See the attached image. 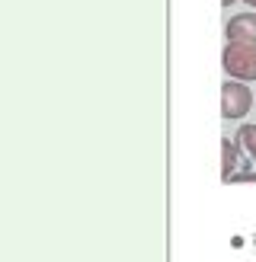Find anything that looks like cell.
Returning <instances> with one entry per match:
<instances>
[{
	"instance_id": "obj_2",
	"label": "cell",
	"mask_w": 256,
	"mask_h": 262,
	"mask_svg": "<svg viewBox=\"0 0 256 262\" xmlns=\"http://www.w3.org/2000/svg\"><path fill=\"white\" fill-rule=\"evenodd\" d=\"M253 106V93L247 90V83L240 80H227L221 86V115L224 119H243Z\"/></svg>"
},
{
	"instance_id": "obj_7",
	"label": "cell",
	"mask_w": 256,
	"mask_h": 262,
	"mask_svg": "<svg viewBox=\"0 0 256 262\" xmlns=\"http://www.w3.org/2000/svg\"><path fill=\"white\" fill-rule=\"evenodd\" d=\"M221 4H224V7H234V4H237V0H221Z\"/></svg>"
},
{
	"instance_id": "obj_8",
	"label": "cell",
	"mask_w": 256,
	"mask_h": 262,
	"mask_svg": "<svg viewBox=\"0 0 256 262\" xmlns=\"http://www.w3.org/2000/svg\"><path fill=\"white\" fill-rule=\"evenodd\" d=\"M247 4H250V7H253V13H256V0H247Z\"/></svg>"
},
{
	"instance_id": "obj_6",
	"label": "cell",
	"mask_w": 256,
	"mask_h": 262,
	"mask_svg": "<svg viewBox=\"0 0 256 262\" xmlns=\"http://www.w3.org/2000/svg\"><path fill=\"white\" fill-rule=\"evenodd\" d=\"M230 182H256V173H237Z\"/></svg>"
},
{
	"instance_id": "obj_5",
	"label": "cell",
	"mask_w": 256,
	"mask_h": 262,
	"mask_svg": "<svg viewBox=\"0 0 256 262\" xmlns=\"http://www.w3.org/2000/svg\"><path fill=\"white\" fill-rule=\"evenodd\" d=\"M234 141L240 144V150L247 154L250 160H256V125H240V131H237Z\"/></svg>"
},
{
	"instance_id": "obj_1",
	"label": "cell",
	"mask_w": 256,
	"mask_h": 262,
	"mask_svg": "<svg viewBox=\"0 0 256 262\" xmlns=\"http://www.w3.org/2000/svg\"><path fill=\"white\" fill-rule=\"evenodd\" d=\"M221 64H224V74L234 77V80H240V83L256 80V45L227 42L224 55H221Z\"/></svg>"
},
{
	"instance_id": "obj_4",
	"label": "cell",
	"mask_w": 256,
	"mask_h": 262,
	"mask_svg": "<svg viewBox=\"0 0 256 262\" xmlns=\"http://www.w3.org/2000/svg\"><path fill=\"white\" fill-rule=\"evenodd\" d=\"M240 144L237 141H221V179L224 182H230V179H234L237 176V169H240Z\"/></svg>"
},
{
	"instance_id": "obj_3",
	"label": "cell",
	"mask_w": 256,
	"mask_h": 262,
	"mask_svg": "<svg viewBox=\"0 0 256 262\" xmlns=\"http://www.w3.org/2000/svg\"><path fill=\"white\" fill-rule=\"evenodd\" d=\"M227 42H247L256 45V13H237L227 19Z\"/></svg>"
}]
</instances>
